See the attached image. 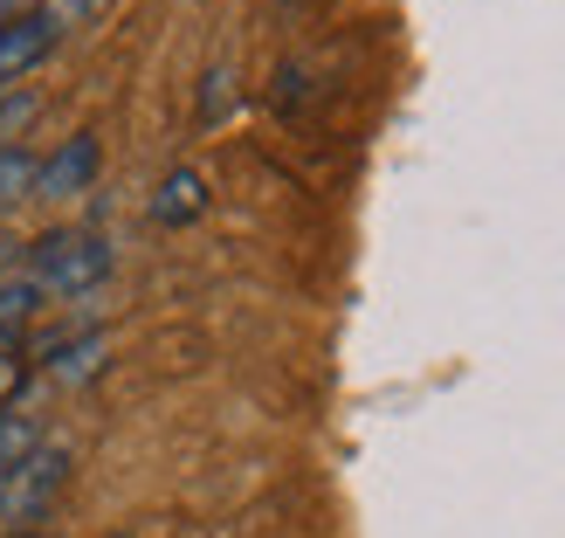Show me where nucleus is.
Returning a JSON list of instances; mask_svg holds the SVG:
<instances>
[{"label": "nucleus", "instance_id": "nucleus-1", "mask_svg": "<svg viewBox=\"0 0 565 538\" xmlns=\"http://www.w3.org/2000/svg\"><path fill=\"white\" fill-rule=\"evenodd\" d=\"M21 270L35 276L49 297H90L110 276V242L97 229H49L42 242H28Z\"/></svg>", "mask_w": 565, "mask_h": 538}, {"label": "nucleus", "instance_id": "nucleus-2", "mask_svg": "<svg viewBox=\"0 0 565 538\" xmlns=\"http://www.w3.org/2000/svg\"><path fill=\"white\" fill-rule=\"evenodd\" d=\"M70 470H76V456H70V442H42L28 463H14V470H0V531H28L55 497H63V484H70Z\"/></svg>", "mask_w": 565, "mask_h": 538}, {"label": "nucleus", "instance_id": "nucleus-3", "mask_svg": "<svg viewBox=\"0 0 565 538\" xmlns=\"http://www.w3.org/2000/svg\"><path fill=\"white\" fill-rule=\"evenodd\" d=\"M97 166H104V146L90 131H76V138H63L49 159H42V180H35V201H76L83 187L97 180Z\"/></svg>", "mask_w": 565, "mask_h": 538}, {"label": "nucleus", "instance_id": "nucleus-4", "mask_svg": "<svg viewBox=\"0 0 565 538\" xmlns=\"http://www.w3.org/2000/svg\"><path fill=\"white\" fill-rule=\"evenodd\" d=\"M35 352H42V373H49V380L76 387V380L104 373V359H110V338H104V331H83V338H42Z\"/></svg>", "mask_w": 565, "mask_h": 538}, {"label": "nucleus", "instance_id": "nucleus-5", "mask_svg": "<svg viewBox=\"0 0 565 538\" xmlns=\"http://www.w3.org/2000/svg\"><path fill=\"white\" fill-rule=\"evenodd\" d=\"M201 208H207V180L193 173V166H173V173L159 180V193H152L159 229H186V221H201Z\"/></svg>", "mask_w": 565, "mask_h": 538}, {"label": "nucleus", "instance_id": "nucleus-6", "mask_svg": "<svg viewBox=\"0 0 565 538\" xmlns=\"http://www.w3.org/2000/svg\"><path fill=\"white\" fill-rule=\"evenodd\" d=\"M42 304H49V291L28 270L0 276V325H8V331H28V318H42Z\"/></svg>", "mask_w": 565, "mask_h": 538}, {"label": "nucleus", "instance_id": "nucleus-7", "mask_svg": "<svg viewBox=\"0 0 565 538\" xmlns=\"http://www.w3.org/2000/svg\"><path fill=\"white\" fill-rule=\"evenodd\" d=\"M35 180H42V159L28 152V146H8V152H0V214L21 208V201H35Z\"/></svg>", "mask_w": 565, "mask_h": 538}, {"label": "nucleus", "instance_id": "nucleus-8", "mask_svg": "<svg viewBox=\"0 0 565 538\" xmlns=\"http://www.w3.org/2000/svg\"><path fill=\"white\" fill-rule=\"evenodd\" d=\"M42 442H49V435H42V421H35V414H21V408H8V414H0V470L28 463Z\"/></svg>", "mask_w": 565, "mask_h": 538}, {"label": "nucleus", "instance_id": "nucleus-9", "mask_svg": "<svg viewBox=\"0 0 565 538\" xmlns=\"http://www.w3.org/2000/svg\"><path fill=\"white\" fill-rule=\"evenodd\" d=\"M104 8H110V0H42V8H35V14L49 21V35H55V42H63V35H70V28H90V21H97Z\"/></svg>", "mask_w": 565, "mask_h": 538}, {"label": "nucleus", "instance_id": "nucleus-10", "mask_svg": "<svg viewBox=\"0 0 565 538\" xmlns=\"http://www.w3.org/2000/svg\"><path fill=\"white\" fill-rule=\"evenodd\" d=\"M35 118H42V97L35 91H8V97H0V152H8L14 138H28Z\"/></svg>", "mask_w": 565, "mask_h": 538}, {"label": "nucleus", "instance_id": "nucleus-11", "mask_svg": "<svg viewBox=\"0 0 565 538\" xmlns=\"http://www.w3.org/2000/svg\"><path fill=\"white\" fill-rule=\"evenodd\" d=\"M235 104V76L228 70H207V91H201V125H221Z\"/></svg>", "mask_w": 565, "mask_h": 538}, {"label": "nucleus", "instance_id": "nucleus-12", "mask_svg": "<svg viewBox=\"0 0 565 538\" xmlns=\"http://www.w3.org/2000/svg\"><path fill=\"white\" fill-rule=\"evenodd\" d=\"M21 387H28V352H8V359H0V414L14 408Z\"/></svg>", "mask_w": 565, "mask_h": 538}, {"label": "nucleus", "instance_id": "nucleus-13", "mask_svg": "<svg viewBox=\"0 0 565 538\" xmlns=\"http://www.w3.org/2000/svg\"><path fill=\"white\" fill-rule=\"evenodd\" d=\"M42 0H0V21H21V14H35Z\"/></svg>", "mask_w": 565, "mask_h": 538}, {"label": "nucleus", "instance_id": "nucleus-14", "mask_svg": "<svg viewBox=\"0 0 565 538\" xmlns=\"http://www.w3.org/2000/svg\"><path fill=\"white\" fill-rule=\"evenodd\" d=\"M8 352H21V331H8V325H0V359H8Z\"/></svg>", "mask_w": 565, "mask_h": 538}, {"label": "nucleus", "instance_id": "nucleus-15", "mask_svg": "<svg viewBox=\"0 0 565 538\" xmlns=\"http://www.w3.org/2000/svg\"><path fill=\"white\" fill-rule=\"evenodd\" d=\"M21 538H55V531H21Z\"/></svg>", "mask_w": 565, "mask_h": 538}, {"label": "nucleus", "instance_id": "nucleus-16", "mask_svg": "<svg viewBox=\"0 0 565 538\" xmlns=\"http://www.w3.org/2000/svg\"><path fill=\"white\" fill-rule=\"evenodd\" d=\"M110 538H131V531H110Z\"/></svg>", "mask_w": 565, "mask_h": 538}]
</instances>
